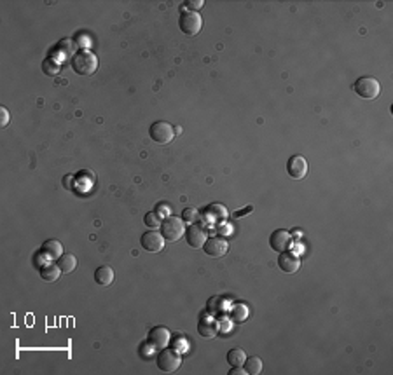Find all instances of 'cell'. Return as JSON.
Returning <instances> with one entry per match:
<instances>
[{"label":"cell","mask_w":393,"mask_h":375,"mask_svg":"<svg viewBox=\"0 0 393 375\" xmlns=\"http://www.w3.org/2000/svg\"><path fill=\"white\" fill-rule=\"evenodd\" d=\"M161 234L164 241H170V243L182 239L186 234V222L182 220V216H166L161 222Z\"/></svg>","instance_id":"2"},{"label":"cell","mask_w":393,"mask_h":375,"mask_svg":"<svg viewBox=\"0 0 393 375\" xmlns=\"http://www.w3.org/2000/svg\"><path fill=\"white\" fill-rule=\"evenodd\" d=\"M170 339H171L170 330L164 328V326H156L149 333V344L156 347V349H164V347H168V344H170Z\"/></svg>","instance_id":"11"},{"label":"cell","mask_w":393,"mask_h":375,"mask_svg":"<svg viewBox=\"0 0 393 375\" xmlns=\"http://www.w3.org/2000/svg\"><path fill=\"white\" fill-rule=\"evenodd\" d=\"M114 278H116L114 269L109 266H101L94 271V281H96L100 286H110L114 283Z\"/></svg>","instance_id":"15"},{"label":"cell","mask_w":393,"mask_h":375,"mask_svg":"<svg viewBox=\"0 0 393 375\" xmlns=\"http://www.w3.org/2000/svg\"><path fill=\"white\" fill-rule=\"evenodd\" d=\"M54 49L56 51L53 53V56H56L58 61H61V60H65V58H70L72 54L77 53V44L74 41H70V39H63Z\"/></svg>","instance_id":"14"},{"label":"cell","mask_w":393,"mask_h":375,"mask_svg":"<svg viewBox=\"0 0 393 375\" xmlns=\"http://www.w3.org/2000/svg\"><path fill=\"white\" fill-rule=\"evenodd\" d=\"M42 251H44V255L47 256V258L58 260L63 255V246H61L60 241L49 239V241H46V243H44V246H42Z\"/></svg>","instance_id":"16"},{"label":"cell","mask_w":393,"mask_h":375,"mask_svg":"<svg viewBox=\"0 0 393 375\" xmlns=\"http://www.w3.org/2000/svg\"><path fill=\"white\" fill-rule=\"evenodd\" d=\"M308 169H309L308 161L302 156H292L289 159V163H287V173L294 180H302L308 175Z\"/></svg>","instance_id":"8"},{"label":"cell","mask_w":393,"mask_h":375,"mask_svg":"<svg viewBox=\"0 0 393 375\" xmlns=\"http://www.w3.org/2000/svg\"><path fill=\"white\" fill-rule=\"evenodd\" d=\"M278 266L283 272L287 274H296V272L301 269V258L296 253H289V251H283L280 253V258H278Z\"/></svg>","instance_id":"12"},{"label":"cell","mask_w":393,"mask_h":375,"mask_svg":"<svg viewBox=\"0 0 393 375\" xmlns=\"http://www.w3.org/2000/svg\"><path fill=\"white\" fill-rule=\"evenodd\" d=\"M206 232L203 231V227L196 223H191L186 229V241L191 248H203L204 243H206Z\"/></svg>","instance_id":"10"},{"label":"cell","mask_w":393,"mask_h":375,"mask_svg":"<svg viewBox=\"0 0 393 375\" xmlns=\"http://www.w3.org/2000/svg\"><path fill=\"white\" fill-rule=\"evenodd\" d=\"M140 244L145 251H151V253H157L164 248V238L161 232L157 231H147L141 234Z\"/></svg>","instance_id":"7"},{"label":"cell","mask_w":393,"mask_h":375,"mask_svg":"<svg viewBox=\"0 0 393 375\" xmlns=\"http://www.w3.org/2000/svg\"><path fill=\"white\" fill-rule=\"evenodd\" d=\"M252 210H254V208H252V206H246L245 210H241V211H236V213H234V218H239V216L246 215V213H250Z\"/></svg>","instance_id":"31"},{"label":"cell","mask_w":393,"mask_h":375,"mask_svg":"<svg viewBox=\"0 0 393 375\" xmlns=\"http://www.w3.org/2000/svg\"><path fill=\"white\" fill-rule=\"evenodd\" d=\"M0 117H2V119H0V126L6 128V126L9 124V110H7L6 106H0Z\"/></svg>","instance_id":"28"},{"label":"cell","mask_w":393,"mask_h":375,"mask_svg":"<svg viewBox=\"0 0 393 375\" xmlns=\"http://www.w3.org/2000/svg\"><path fill=\"white\" fill-rule=\"evenodd\" d=\"M196 216H198V211H196L194 208H186V210L182 211V220L186 223H194Z\"/></svg>","instance_id":"26"},{"label":"cell","mask_w":393,"mask_h":375,"mask_svg":"<svg viewBox=\"0 0 393 375\" xmlns=\"http://www.w3.org/2000/svg\"><path fill=\"white\" fill-rule=\"evenodd\" d=\"M72 68L74 72L79 73V75H84V77H89L96 72L98 68V60L96 56L88 49H81L74 54L72 58Z\"/></svg>","instance_id":"1"},{"label":"cell","mask_w":393,"mask_h":375,"mask_svg":"<svg viewBox=\"0 0 393 375\" xmlns=\"http://www.w3.org/2000/svg\"><path fill=\"white\" fill-rule=\"evenodd\" d=\"M245 370L248 375H259L262 372V360L259 356H250L245 360Z\"/></svg>","instance_id":"21"},{"label":"cell","mask_w":393,"mask_h":375,"mask_svg":"<svg viewBox=\"0 0 393 375\" xmlns=\"http://www.w3.org/2000/svg\"><path fill=\"white\" fill-rule=\"evenodd\" d=\"M149 135H151V138L156 141V143L166 145V143H170L173 138H175L176 133H175V128H173L170 122L157 121V122H154V124L151 126V129H149Z\"/></svg>","instance_id":"5"},{"label":"cell","mask_w":393,"mask_h":375,"mask_svg":"<svg viewBox=\"0 0 393 375\" xmlns=\"http://www.w3.org/2000/svg\"><path fill=\"white\" fill-rule=\"evenodd\" d=\"M156 361H157V368H159L161 372L171 373L180 368V365H182V356H180L178 351L173 349V347H164V349L159 351Z\"/></svg>","instance_id":"4"},{"label":"cell","mask_w":393,"mask_h":375,"mask_svg":"<svg viewBox=\"0 0 393 375\" xmlns=\"http://www.w3.org/2000/svg\"><path fill=\"white\" fill-rule=\"evenodd\" d=\"M144 222L147 227L156 229V227H161V222H163V220H161V216L157 215L156 211H149L147 215L144 216Z\"/></svg>","instance_id":"25"},{"label":"cell","mask_w":393,"mask_h":375,"mask_svg":"<svg viewBox=\"0 0 393 375\" xmlns=\"http://www.w3.org/2000/svg\"><path fill=\"white\" fill-rule=\"evenodd\" d=\"M178 26H180V30L184 31V35L194 37V35H198L203 28V18L198 13H182Z\"/></svg>","instance_id":"6"},{"label":"cell","mask_w":393,"mask_h":375,"mask_svg":"<svg viewBox=\"0 0 393 375\" xmlns=\"http://www.w3.org/2000/svg\"><path fill=\"white\" fill-rule=\"evenodd\" d=\"M203 250H204V253L208 256H211V258H222V256L229 251V243H227V239H224V238H210V239H206Z\"/></svg>","instance_id":"9"},{"label":"cell","mask_w":393,"mask_h":375,"mask_svg":"<svg viewBox=\"0 0 393 375\" xmlns=\"http://www.w3.org/2000/svg\"><path fill=\"white\" fill-rule=\"evenodd\" d=\"M156 213H157L159 216H164V218H166V216L171 215V210L166 206V204H159V206L156 208Z\"/></svg>","instance_id":"29"},{"label":"cell","mask_w":393,"mask_h":375,"mask_svg":"<svg viewBox=\"0 0 393 375\" xmlns=\"http://www.w3.org/2000/svg\"><path fill=\"white\" fill-rule=\"evenodd\" d=\"M206 213H208V215L213 216L215 220H224V218H227V216H229V213H227L226 208H224L222 204H219V203H215V204H211V206H208V208H206Z\"/></svg>","instance_id":"23"},{"label":"cell","mask_w":393,"mask_h":375,"mask_svg":"<svg viewBox=\"0 0 393 375\" xmlns=\"http://www.w3.org/2000/svg\"><path fill=\"white\" fill-rule=\"evenodd\" d=\"M182 346L186 347V339L176 337V339H175V344H173V349H176V351L180 353V351H182Z\"/></svg>","instance_id":"30"},{"label":"cell","mask_w":393,"mask_h":375,"mask_svg":"<svg viewBox=\"0 0 393 375\" xmlns=\"http://www.w3.org/2000/svg\"><path fill=\"white\" fill-rule=\"evenodd\" d=\"M198 331L204 339H211L217 335V325H215L211 319H201V321H199V326H198Z\"/></svg>","instance_id":"20"},{"label":"cell","mask_w":393,"mask_h":375,"mask_svg":"<svg viewBox=\"0 0 393 375\" xmlns=\"http://www.w3.org/2000/svg\"><path fill=\"white\" fill-rule=\"evenodd\" d=\"M184 6H186L187 9H191V13H196V11H199L204 6V2L203 0H187Z\"/></svg>","instance_id":"27"},{"label":"cell","mask_w":393,"mask_h":375,"mask_svg":"<svg viewBox=\"0 0 393 375\" xmlns=\"http://www.w3.org/2000/svg\"><path fill=\"white\" fill-rule=\"evenodd\" d=\"M229 375H248L246 370H238V366H234V370H229Z\"/></svg>","instance_id":"32"},{"label":"cell","mask_w":393,"mask_h":375,"mask_svg":"<svg viewBox=\"0 0 393 375\" xmlns=\"http://www.w3.org/2000/svg\"><path fill=\"white\" fill-rule=\"evenodd\" d=\"M245 360H246V354L243 349H239V347H234V349H231L229 353H227V363H229L231 366H241L245 365Z\"/></svg>","instance_id":"18"},{"label":"cell","mask_w":393,"mask_h":375,"mask_svg":"<svg viewBox=\"0 0 393 375\" xmlns=\"http://www.w3.org/2000/svg\"><path fill=\"white\" fill-rule=\"evenodd\" d=\"M42 70H44V73L47 75V77H56L58 73H60L61 70V65L58 60H53V58H49V60H46L44 63H42Z\"/></svg>","instance_id":"22"},{"label":"cell","mask_w":393,"mask_h":375,"mask_svg":"<svg viewBox=\"0 0 393 375\" xmlns=\"http://www.w3.org/2000/svg\"><path fill=\"white\" fill-rule=\"evenodd\" d=\"M231 318L236 323H243L246 318H248V309L245 306H236L233 311H231Z\"/></svg>","instance_id":"24"},{"label":"cell","mask_w":393,"mask_h":375,"mask_svg":"<svg viewBox=\"0 0 393 375\" xmlns=\"http://www.w3.org/2000/svg\"><path fill=\"white\" fill-rule=\"evenodd\" d=\"M269 244L274 251L283 253V251H287V248L290 246V234L287 231H283V229H276V231L269 236Z\"/></svg>","instance_id":"13"},{"label":"cell","mask_w":393,"mask_h":375,"mask_svg":"<svg viewBox=\"0 0 393 375\" xmlns=\"http://www.w3.org/2000/svg\"><path fill=\"white\" fill-rule=\"evenodd\" d=\"M353 89L364 100H374V98H377L381 94L379 81L376 77H369V75L356 79L355 84H353Z\"/></svg>","instance_id":"3"},{"label":"cell","mask_w":393,"mask_h":375,"mask_svg":"<svg viewBox=\"0 0 393 375\" xmlns=\"http://www.w3.org/2000/svg\"><path fill=\"white\" fill-rule=\"evenodd\" d=\"M60 274H63L61 272V269L58 266H44L41 269V278L44 279V281H47V283H54V281H58V278H60Z\"/></svg>","instance_id":"19"},{"label":"cell","mask_w":393,"mask_h":375,"mask_svg":"<svg viewBox=\"0 0 393 375\" xmlns=\"http://www.w3.org/2000/svg\"><path fill=\"white\" fill-rule=\"evenodd\" d=\"M58 267L61 269L63 274H70V272H74V271H76V267H77L76 255H72V253L61 255L60 258H58Z\"/></svg>","instance_id":"17"}]
</instances>
